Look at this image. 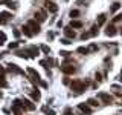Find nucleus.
Returning <instances> with one entry per match:
<instances>
[{
  "label": "nucleus",
  "mask_w": 122,
  "mask_h": 115,
  "mask_svg": "<svg viewBox=\"0 0 122 115\" xmlns=\"http://www.w3.org/2000/svg\"><path fill=\"white\" fill-rule=\"evenodd\" d=\"M86 86H87V84L84 83V81H81V80H75V81L70 83L72 91H75L76 94H81V92H84V91H86Z\"/></svg>",
  "instance_id": "1"
},
{
  "label": "nucleus",
  "mask_w": 122,
  "mask_h": 115,
  "mask_svg": "<svg viewBox=\"0 0 122 115\" xmlns=\"http://www.w3.org/2000/svg\"><path fill=\"white\" fill-rule=\"evenodd\" d=\"M28 26H29V29L32 31L34 35L40 32V25L37 23V20H29V22H28Z\"/></svg>",
  "instance_id": "2"
},
{
  "label": "nucleus",
  "mask_w": 122,
  "mask_h": 115,
  "mask_svg": "<svg viewBox=\"0 0 122 115\" xmlns=\"http://www.w3.org/2000/svg\"><path fill=\"white\" fill-rule=\"evenodd\" d=\"M99 100H101L102 103H105V104H110V103L113 101V97L112 95H108V94H105V92H99Z\"/></svg>",
  "instance_id": "3"
},
{
  "label": "nucleus",
  "mask_w": 122,
  "mask_h": 115,
  "mask_svg": "<svg viewBox=\"0 0 122 115\" xmlns=\"http://www.w3.org/2000/svg\"><path fill=\"white\" fill-rule=\"evenodd\" d=\"M61 71L66 75H72V74L76 72V69H75V66H70V64H63V66H61Z\"/></svg>",
  "instance_id": "4"
},
{
  "label": "nucleus",
  "mask_w": 122,
  "mask_h": 115,
  "mask_svg": "<svg viewBox=\"0 0 122 115\" xmlns=\"http://www.w3.org/2000/svg\"><path fill=\"white\" fill-rule=\"evenodd\" d=\"M44 5H46V8L49 9V12H56V11H58V5H56L55 2H51V0H47Z\"/></svg>",
  "instance_id": "5"
},
{
  "label": "nucleus",
  "mask_w": 122,
  "mask_h": 115,
  "mask_svg": "<svg viewBox=\"0 0 122 115\" xmlns=\"http://www.w3.org/2000/svg\"><path fill=\"white\" fill-rule=\"evenodd\" d=\"M11 18V14L9 12H0V25H6Z\"/></svg>",
  "instance_id": "6"
},
{
  "label": "nucleus",
  "mask_w": 122,
  "mask_h": 115,
  "mask_svg": "<svg viewBox=\"0 0 122 115\" xmlns=\"http://www.w3.org/2000/svg\"><path fill=\"white\" fill-rule=\"evenodd\" d=\"M21 107H23V109H28V110H34V109H35V104H32L29 100H23V101H21Z\"/></svg>",
  "instance_id": "7"
},
{
  "label": "nucleus",
  "mask_w": 122,
  "mask_h": 115,
  "mask_svg": "<svg viewBox=\"0 0 122 115\" xmlns=\"http://www.w3.org/2000/svg\"><path fill=\"white\" fill-rule=\"evenodd\" d=\"M28 74H30V77H32L30 80H32V81H35V83L38 81V83H40V75H38L32 68H28Z\"/></svg>",
  "instance_id": "8"
},
{
  "label": "nucleus",
  "mask_w": 122,
  "mask_h": 115,
  "mask_svg": "<svg viewBox=\"0 0 122 115\" xmlns=\"http://www.w3.org/2000/svg\"><path fill=\"white\" fill-rule=\"evenodd\" d=\"M78 107H79V110L84 112V114H92V109H90V106L87 104V103H79Z\"/></svg>",
  "instance_id": "9"
},
{
  "label": "nucleus",
  "mask_w": 122,
  "mask_h": 115,
  "mask_svg": "<svg viewBox=\"0 0 122 115\" xmlns=\"http://www.w3.org/2000/svg\"><path fill=\"white\" fill-rule=\"evenodd\" d=\"M105 34L108 37H114L117 34V31H116V28H114L113 25H110V26H107V29H105Z\"/></svg>",
  "instance_id": "10"
},
{
  "label": "nucleus",
  "mask_w": 122,
  "mask_h": 115,
  "mask_svg": "<svg viewBox=\"0 0 122 115\" xmlns=\"http://www.w3.org/2000/svg\"><path fill=\"white\" fill-rule=\"evenodd\" d=\"M8 69H9L11 72H15V74H23V71L17 66V64H14V63H9V64H8Z\"/></svg>",
  "instance_id": "11"
},
{
  "label": "nucleus",
  "mask_w": 122,
  "mask_h": 115,
  "mask_svg": "<svg viewBox=\"0 0 122 115\" xmlns=\"http://www.w3.org/2000/svg\"><path fill=\"white\" fill-rule=\"evenodd\" d=\"M64 34H66V35H67L69 38H75V37H76V32H75V31L70 28V26L64 28Z\"/></svg>",
  "instance_id": "12"
},
{
  "label": "nucleus",
  "mask_w": 122,
  "mask_h": 115,
  "mask_svg": "<svg viewBox=\"0 0 122 115\" xmlns=\"http://www.w3.org/2000/svg\"><path fill=\"white\" fill-rule=\"evenodd\" d=\"M35 20L44 22L46 20V12H43V11H38V12H35Z\"/></svg>",
  "instance_id": "13"
},
{
  "label": "nucleus",
  "mask_w": 122,
  "mask_h": 115,
  "mask_svg": "<svg viewBox=\"0 0 122 115\" xmlns=\"http://www.w3.org/2000/svg\"><path fill=\"white\" fill-rule=\"evenodd\" d=\"M28 51H29V55L30 57H35V55L40 54V49L35 48V46H30V48H28Z\"/></svg>",
  "instance_id": "14"
},
{
  "label": "nucleus",
  "mask_w": 122,
  "mask_h": 115,
  "mask_svg": "<svg viewBox=\"0 0 122 115\" xmlns=\"http://www.w3.org/2000/svg\"><path fill=\"white\" fill-rule=\"evenodd\" d=\"M70 28H82V22L81 20H72L70 22Z\"/></svg>",
  "instance_id": "15"
},
{
  "label": "nucleus",
  "mask_w": 122,
  "mask_h": 115,
  "mask_svg": "<svg viewBox=\"0 0 122 115\" xmlns=\"http://www.w3.org/2000/svg\"><path fill=\"white\" fill-rule=\"evenodd\" d=\"M17 55H18V57H25V58H28V57H30V55H29V51H28V49H21V51H17Z\"/></svg>",
  "instance_id": "16"
},
{
  "label": "nucleus",
  "mask_w": 122,
  "mask_h": 115,
  "mask_svg": "<svg viewBox=\"0 0 122 115\" xmlns=\"http://www.w3.org/2000/svg\"><path fill=\"white\" fill-rule=\"evenodd\" d=\"M21 31H23V34H26L28 37H32V35H34V34H32V31L29 29V26H28V25H25V26H23Z\"/></svg>",
  "instance_id": "17"
},
{
  "label": "nucleus",
  "mask_w": 122,
  "mask_h": 115,
  "mask_svg": "<svg viewBox=\"0 0 122 115\" xmlns=\"http://www.w3.org/2000/svg\"><path fill=\"white\" fill-rule=\"evenodd\" d=\"M119 8H121V3H119V2H114L113 5H112V8H110V11H112V12H116Z\"/></svg>",
  "instance_id": "18"
},
{
  "label": "nucleus",
  "mask_w": 122,
  "mask_h": 115,
  "mask_svg": "<svg viewBox=\"0 0 122 115\" xmlns=\"http://www.w3.org/2000/svg\"><path fill=\"white\" fill-rule=\"evenodd\" d=\"M30 97H32L34 100H40V97H41L40 91H32V92H30Z\"/></svg>",
  "instance_id": "19"
},
{
  "label": "nucleus",
  "mask_w": 122,
  "mask_h": 115,
  "mask_svg": "<svg viewBox=\"0 0 122 115\" xmlns=\"http://www.w3.org/2000/svg\"><path fill=\"white\" fill-rule=\"evenodd\" d=\"M104 23H105V15H104V14H101V15L98 17V26L104 25Z\"/></svg>",
  "instance_id": "20"
},
{
  "label": "nucleus",
  "mask_w": 122,
  "mask_h": 115,
  "mask_svg": "<svg viewBox=\"0 0 122 115\" xmlns=\"http://www.w3.org/2000/svg\"><path fill=\"white\" fill-rule=\"evenodd\" d=\"M2 2H3V3H5V5H6V6H9V8H12V9H14V8H15V3H14V2H11V0H2Z\"/></svg>",
  "instance_id": "21"
},
{
  "label": "nucleus",
  "mask_w": 122,
  "mask_h": 115,
  "mask_svg": "<svg viewBox=\"0 0 122 115\" xmlns=\"http://www.w3.org/2000/svg\"><path fill=\"white\" fill-rule=\"evenodd\" d=\"M43 112H44L46 115H55V112H53L52 109H49V107H46V106L43 107Z\"/></svg>",
  "instance_id": "22"
},
{
  "label": "nucleus",
  "mask_w": 122,
  "mask_h": 115,
  "mask_svg": "<svg viewBox=\"0 0 122 115\" xmlns=\"http://www.w3.org/2000/svg\"><path fill=\"white\" fill-rule=\"evenodd\" d=\"M87 103H89L90 106H98V101L95 98H89V100H87Z\"/></svg>",
  "instance_id": "23"
},
{
  "label": "nucleus",
  "mask_w": 122,
  "mask_h": 115,
  "mask_svg": "<svg viewBox=\"0 0 122 115\" xmlns=\"http://www.w3.org/2000/svg\"><path fill=\"white\" fill-rule=\"evenodd\" d=\"M78 15H79V11L78 9H72L70 11V17L72 18H73V17H78Z\"/></svg>",
  "instance_id": "24"
},
{
  "label": "nucleus",
  "mask_w": 122,
  "mask_h": 115,
  "mask_svg": "<svg viewBox=\"0 0 122 115\" xmlns=\"http://www.w3.org/2000/svg\"><path fill=\"white\" fill-rule=\"evenodd\" d=\"M5 40H6V35H5V32H0V46H2L3 43H5Z\"/></svg>",
  "instance_id": "25"
},
{
  "label": "nucleus",
  "mask_w": 122,
  "mask_h": 115,
  "mask_svg": "<svg viewBox=\"0 0 122 115\" xmlns=\"http://www.w3.org/2000/svg\"><path fill=\"white\" fill-rule=\"evenodd\" d=\"M96 34H98V26H93V28H92V31H90V35L95 37Z\"/></svg>",
  "instance_id": "26"
},
{
  "label": "nucleus",
  "mask_w": 122,
  "mask_h": 115,
  "mask_svg": "<svg viewBox=\"0 0 122 115\" xmlns=\"http://www.w3.org/2000/svg\"><path fill=\"white\" fill-rule=\"evenodd\" d=\"M78 52L79 54H87V52H89V49L84 48V46H81V48H78Z\"/></svg>",
  "instance_id": "27"
},
{
  "label": "nucleus",
  "mask_w": 122,
  "mask_h": 115,
  "mask_svg": "<svg viewBox=\"0 0 122 115\" xmlns=\"http://www.w3.org/2000/svg\"><path fill=\"white\" fill-rule=\"evenodd\" d=\"M41 51H43L44 54H49V52H51V49H49V46H46V45H43V46H41Z\"/></svg>",
  "instance_id": "28"
},
{
  "label": "nucleus",
  "mask_w": 122,
  "mask_h": 115,
  "mask_svg": "<svg viewBox=\"0 0 122 115\" xmlns=\"http://www.w3.org/2000/svg\"><path fill=\"white\" fill-rule=\"evenodd\" d=\"M0 86H3V87H5V86H8V83L5 81V78H3V75H0Z\"/></svg>",
  "instance_id": "29"
},
{
  "label": "nucleus",
  "mask_w": 122,
  "mask_h": 115,
  "mask_svg": "<svg viewBox=\"0 0 122 115\" xmlns=\"http://www.w3.org/2000/svg\"><path fill=\"white\" fill-rule=\"evenodd\" d=\"M121 20H122V14H117L116 17L113 18V22H114V23H116V22H121Z\"/></svg>",
  "instance_id": "30"
},
{
  "label": "nucleus",
  "mask_w": 122,
  "mask_h": 115,
  "mask_svg": "<svg viewBox=\"0 0 122 115\" xmlns=\"http://www.w3.org/2000/svg\"><path fill=\"white\" fill-rule=\"evenodd\" d=\"M89 37H92V35H90V32H84L82 35H81V38H82V40H86V38H89Z\"/></svg>",
  "instance_id": "31"
},
{
  "label": "nucleus",
  "mask_w": 122,
  "mask_h": 115,
  "mask_svg": "<svg viewBox=\"0 0 122 115\" xmlns=\"http://www.w3.org/2000/svg\"><path fill=\"white\" fill-rule=\"evenodd\" d=\"M17 46H18V43H17V41H15V43H9V49H15Z\"/></svg>",
  "instance_id": "32"
},
{
  "label": "nucleus",
  "mask_w": 122,
  "mask_h": 115,
  "mask_svg": "<svg viewBox=\"0 0 122 115\" xmlns=\"http://www.w3.org/2000/svg\"><path fill=\"white\" fill-rule=\"evenodd\" d=\"M87 49H89V52H90V51H96V49H98V46H96V45H92L90 48H87Z\"/></svg>",
  "instance_id": "33"
},
{
  "label": "nucleus",
  "mask_w": 122,
  "mask_h": 115,
  "mask_svg": "<svg viewBox=\"0 0 122 115\" xmlns=\"http://www.w3.org/2000/svg\"><path fill=\"white\" fill-rule=\"evenodd\" d=\"M60 54H61L63 57H69V54H70V52H67V51H61Z\"/></svg>",
  "instance_id": "34"
},
{
  "label": "nucleus",
  "mask_w": 122,
  "mask_h": 115,
  "mask_svg": "<svg viewBox=\"0 0 122 115\" xmlns=\"http://www.w3.org/2000/svg\"><path fill=\"white\" fill-rule=\"evenodd\" d=\"M61 43H63V45H69L70 41H69V38H63V40H61Z\"/></svg>",
  "instance_id": "35"
},
{
  "label": "nucleus",
  "mask_w": 122,
  "mask_h": 115,
  "mask_svg": "<svg viewBox=\"0 0 122 115\" xmlns=\"http://www.w3.org/2000/svg\"><path fill=\"white\" fill-rule=\"evenodd\" d=\"M3 74H5V68L0 66V75H3Z\"/></svg>",
  "instance_id": "36"
},
{
  "label": "nucleus",
  "mask_w": 122,
  "mask_h": 115,
  "mask_svg": "<svg viewBox=\"0 0 122 115\" xmlns=\"http://www.w3.org/2000/svg\"><path fill=\"white\" fill-rule=\"evenodd\" d=\"M63 83H64V84H70V81H69V78H64V80H63Z\"/></svg>",
  "instance_id": "37"
},
{
  "label": "nucleus",
  "mask_w": 122,
  "mask_h": 115,
  "mask_svg": "<svg viewBox=\"0 0 122 115\" xmlns=\"http://www.w3.org/2000/svg\"><path fill=\"white\" fill-rule=\"evenodd\" d=\"M119 80H121V83H122V72H121V78Z\"/></svg>",
  "instance_id": "38"
},
{
  "label": "nucleus",
  "mask_w": 122,
  "mask_h": 115,
  "mask_svg": "<svg viewBox=\"0 0 122 115\" xmlns=\"http://www.w3.org/2000/svg\"><path fill=\"white\" fill-rule=\"evenodd\" d=\"M119 32H121V35H122V29H121V31H119Z\"/></svg>",
  "instance_id": "39"
},
{
  "label": "nucleus",
  "mask_w": 122,
  "mask_h": 115,
  "mask_svg": "<svg viewBox=\"0 0 122 115\" xmlns=\"http://www.w3.org/2000/svg\"><path fill=\"white\" fill-rule=\"evenodd\" d=\"M0 95H2V92H0Z\"/></svg>",
  "instance_id": "40"
},
{
  "label": "nucleus",
  "mask_w": 122,
  "mask_h": 115,
  "mask_svg": "<svg viewBox=\"0 0 122 115\" xmlns=\"http://www.w3.org/2000/svg\"><path fill=\"white\" fill-rule=\"evenodd\" d=\"M51 2H53V0H51Z\"/></svg>",
  "instance_id": "41"
}]
</instances>
